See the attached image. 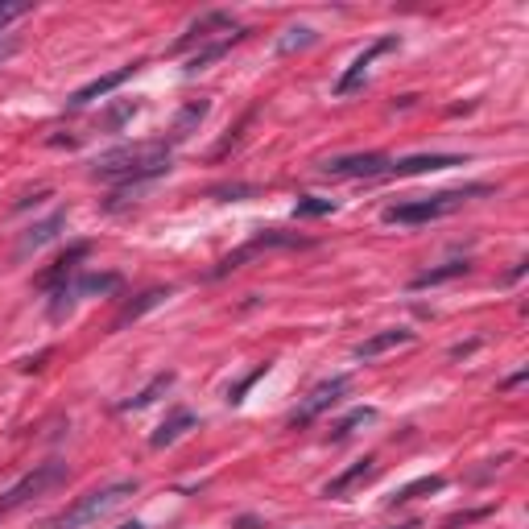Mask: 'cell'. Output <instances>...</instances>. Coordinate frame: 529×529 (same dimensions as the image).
I'll return each instance as SVG.
<instances>
[{"label":"cell","instance_id":"8fae6325","mask_svg":"<svg viewBox=\"0 0 529 529\" xmlns=\"http://www.w3.org/2000/svg\"><path fill=\"white\" fill-rule=\"evenodd\" d=\"M381 472V463H377V455H364L360 463H352L348 472H339L335 480H327V488H323V496L327 501H344V496L352 492V488H360V484H368L372 476Z\"/></svg>","mask_w":529,"mask_h":529},{"label":"cell","instance_id":"f546056e","mask_svg":"<svg viewBox=\"0 0 529 529\" xmlns=\"http://www.w3.org/2000/svg\"><path fill=\"white\" fill-rule=\"evenodd\" d=\"M521 273H525V261H517V265L509 269V277H505V282H517V277H521Z\"/></svg>","mask_w":529,"mask_h":529},{"label":"cell","instance_id":"5b68a950","mask_svg":"<svg viewBox=\"0 0 529 529\" xmlns=\"http://www.w3.org/2000/svg\"><path fill=\"white\" fill-rule=\"evenodd\" d=\"M393 158L385 153H348V158H327L319 162L323 178H389Z\"/></svg>","mask_w":529,"mask_h":529},{"label":"cell","instance_id":"cb8c5ba5","mask_svg":"<svg viewBox=\"0 0 529 529\" xmlns=\"http://www.w3.org/2000/svg\"><path fill=\"white\" fill-rule=\"evenodd\" d=\"M377 418H381V414L372 410V406H364V410H352L344 422H335V430H331V443H344V439H352V434H356L360 426H372Z\"/></svg>","mask_w":529,"mask_h":529},{"label":"cell","instance_id":"484cf974","mask_svg":"<svg viewBox=\"0 0 529 529\" xmlns=\"http://www.w3.org/2000/svg\"><path fill=\"white\" fill-rule=\"evenodd\" d=\"M331 211H335V199H319V195H306L294 203L298 220H319V215H331Z\"/></svg>","mask_w":529,"mask_h":529},{"label":"cell","instance_id":"83f0119b","mask_svg":"<svg viewBox=\"0 0 529 529\" xmlns=\"http://www.w3.org/2000/svg\"><path fill=\"white\" fill-rule=\"evenodd\" d=\"M265 372H269V364H261V368L253 372V377H244V381H240V385H236V389L228 393V401H232V406H240V401H244V389H248V385H253V381H261V377H265Z\"/></svg>","mask_w":529,"mask_h":529},{"label":"cell","instance_id":"5bb4252c","mask_svg":"<svg viewBox=\"0 0 529 529\" xmlns=\"http://www.w3.org/2000/svg\"><path fill=\"white\" fill-rule=\"evenodd\" d=\"M87 253H91V244H71L67 253H62V257L38 277V286H42V290H58L62 282H71V277L79 273V261H87Z\"/></svg>","mask_w":529,"mask_h":529},{"label":"cell","instance_id":"6da1fadb","mask_svg":"<svg viewBox=\"0 0 529 529\" xmlns=\"http://www.w3.org/2000/svg\"><path fill=\"white\" fill-rule=\"evenodd\" d=\"M170 174V141H141V145H120L108 149L91 162L96 182H120V186H141L149 178Z\"/></svg>","mask_w":529,"mask_h":529},{"label":"cell","instance_id":"7a4b0ae2","mask_svg":"<svg viewBox=\"0 0 529 529\" xmlns=\"http://www.w3.org/2000/svg\"><path fill=\"white\" fill-rule=\"evenodd\" d=\"M480 195H492V186H459V191H439V195H422V199H410V203H393L381 211L385 224H401V228H414V224H434V220H447L455 215L468 199H480Z\"/></svg>","mask_w":529,"mask_h":529},{"label":"cell","instance_id":"e0dca14e","mask_svg":"<svg viewBox=\"0 0 529 529\" xmlns=\"http://www.w3.org/2000/svg\"><path fill=\"white\" fill-rule=\"evenodd\" d=\"M195 426H199V418H195L191 410H174L158 430L149 434V447H158V451H162V447H174V443L182 439V434H186V430H195Z\"/></svg>","mask_w":529,"mask_h":529},{"label":"cell","instance_id":"4fadbf2b","mask_svg":"<svg viewBox=\"0 0 529 529\" xmlns=\"http://www.w3.org/2000/svg\"><path fill=\"white\" fill-rule=\"evenodd\" d=\"M463 166V158L455 153H418V158H401L389 166V178H410V174H434V170H451Z\"/></svg>","mask_w":529,"mask_h":529},{"label":"cell","instance_id":"ba28073f","mask_svg":"<svg viewBox=\"0 0 529 529\" xmlns=\"http://www.w3.org/2000/svg\"><path fill=\"white\" fill-rule=\"evenodd\" d=\"M236 21H232V13H203L199 21H191L186 25V34L170 46V54H186V50H195V46H207V42H215V34L220 38H228V34H236Z\"/></svg>","mask_w":529,"mask_h":529},{"label":"cell","instance_id":"4dcf8cb0","mask_svg":"<svg viewBox=\"0 0 529 529\" xmlns=\"http://www.w3.org/2000/svg\"><path fill=\"white\" fill-rule=\"evenodd\" d=\"M253 525H257L253 517H240V521H236V529H253Z\"/></svg>","mask_w":529,"mask_h":529},{"label":"cell","instance_id":"f1b7e54d","mask_svg":"<svg viewBox=\"0 0 529 529\" xmlns=\"http://www.w3.org/2000/svg\"><path fill=\"white\" fill-rule=\"evenodd\" d=\"M29 13V5H0V34H5V29L17 21V17H25Z\"/></svg>","mask_w":529,"mask_h":529},{"label":"cell","instance_id":"52a82bcc","mask_svg":"<svg viewBox=\"0 0 529 529\" xmlns=\"http://www.w3.org/2000/svg\"><path fill=\"white\" fill-rule=\"evenodd\" d=\"M265 248H310V240H306V236H298V232H261L257 240H248L244 248H236V253H228L220 265L211 269V277H228V273H232V269H240L248 257L265 253Z\"/></svg>","mask_w":529,"mask_h":529},{"label":"cell","instance_id":"7c38bea8","mask_svg":"<svg viewBox=\"0 0 529 529\" xmlns=\"http://www.w3.org/2000/svg\"><path fill=\"white\" fill-rule=\"evenodd\" d=\"M137 71H141V67L133 62V67H120V71H112V75H100V79H91V83H83V87L75 91V96H71L67 104H71V108H87V104H96V100L112 96V91H116L120 83H129V79H133Z\"/></svg>","mask_w":529,"mask_h":529},{"label":"cell","instance_id":"9a60e30c","mask_svg":"<svg viewBox=\"0 0 529 529\" xmlns=\"http://www.w3.org/2000/svg\"><path fill=\"white\" fill-rule=\"evenodd\" d=\"M410 339H414L410 327H389V331L368 335L364 344H356L352 356H356V360H377V356H385V352H393V348H401V344H410Z\"/></svg>","mask_w":529,"mask_h":529},{"label":"cell","instance_id":"7402d4cb","mask_svg":"<svg viewBox=\"0 0 529 529\" xmlns=\"http://www.w3.org/2000/svg\"><path fill=\"white\" fill-rule=\"evenodd\" d=\"M211 112V104L207 100H195V104H186L182 112H178V120H174V129H170V145L174 141H186V137H191L195 129H199V124H203V116Z\"/></svg>","mask_w":529,"mask_h":529},{"label":"cell","instance_id":"603a6c76","mask_svg":"<svg viewBox=\"0 0 529 529\" xmlns=\"http://www.w3.org/2000/svg\"><path fill=\"white\" fill-rule=\"evenodd\" d=\"M443 488H447L443 476H422V480H414V484H406V488H397V492L389 496V505H410V501H418V496L443 492Z\"/></svg>","mask_w":529,"mask_h":529},{"label":"cell","instance_id":"d6a6232c","mask_svg":"<svg viewBox=\"0 0 529 529\" xmlns=\"http://www.w3.org/2000/svg\"><path fill=\"white\" fill-rule=\"evenodd\" d=\"M393 529H422L418 521H406V525H393Z\"/></svg>","mask_w":529,"mask_h":529},{"label":"cell","instance_id":"1f68e13d","mask_svg":"<svg viewBox=\"0 0 529 529\" xmlns=\"http://www.w3.org/2000/svg\"><path fill=\"white\" fill-rule=\"evenodd\" d=\"M116 529H145L141 521H124V525H116Z\"/></svg>","mask_w":529,"mask_h":529},{"label":"cell","instance_id":"8992f818","mask_svg":"<svg viewBox=\"0 0 529 529\" xmlns=\"http://www.w3.org/2000/svg\"><path fill=\"white\" fill-rule=\"evenodd\" d=\"M348 389H352V377H331V381L315 385V389H310V393L298 401V410H294L286 422H290V426H310V422H315L319 414H327V410H331L335 401L344 397Z\"/></svg>","mask_w":529,"mask_h":529},{"label":"cell","instance_id":"44dd1931","mask_svg":"<svg viewBox=\"0 0 529 529\" xmlns=\"http://www.w3.org/2000/svg\"><path fill=\"white\" fill-rule=\"evenodd\" d=\"M174 389V372H158V377H153L137 397H129V401H120V410L124 414H137V410H145V406H153V401H158L162 393H170Z\"/></svg>","mask_w":529,"mask_h":529},{"label":"cell","instance_id":"d4e9b609","mask_svg":"<svg viewBox=\"0 0 529 529\" xmlns=\"http://www.w3.org/2000/svg\"><path fill=\"white\" fill-rule=\"evenodd\" d=\"M315 29H310V25H294V29H286V38L282 42H277V50H282V54H294V50H306V46H315Z\"/></svg>","mask_w":529,"mask_h":529},{"label":"cell","instance_id":"30bf717a","mask_svg":"<svg viewBox=\"0 0 529 529\" xmlns=\"http://www.w3.org/2000/svg\"><path fill=\"white\" fill-rule=\"evenodd\" d=\"M389 50H397V38H381V42H372L364 54H356L352 67H348L344 75H339L335 96H352V91H360V87H364V79H368V71H372V62H377L381 54H389Z\"/></svg>","mask_w":529,"mask_h":529},{"label":"cell","instance_id":"2e32d148","mask_svg":"<svg viewBox=\"0 0 529 529\" xmlns=\"http://www.w3.org/2000/svg\"><path fill=\"white\" fill-rule=\"evenodd\" d=\"M248 38V29H236V34H228V38H215V42H207V46H199L191 58H186V75H199V71H207L215 58H224L236 42H244Z\"/></svg>","mask_w":529,"mask_h":529},{"label":"cell","instance_id":"ffe728a7","mask_svg":"<svg viewBox=\"0 0 529 529\" xmlns=\"http://www.w3.org/2000/svg\"><path fill=\"white\" fill-rule=\"evenodd\" d=\"M472 273V261H447V265H434L426 273H418L410 290H430V286H443V282H455V277H468Z\"/></svg>","mask_w":529,"mask_h":529},{"label":"cell","instance_id":"d6986e66","mask_svg":"<svg viewBox=\"0 0 529 529\" xmlns=\"http://www.w3.org/2000/svg\"><path fill=\"white\" fill-rule=\"evenodd\" d=\"M166 298H170V290H162V286H158V290H145V294H137V302H129V306H124L120 315H116L112 331H124V327H129V323H137L141 315H149L153 306H162Z\"/></svg>","mask_w":529,"mask_h":529},{"label":"cell","instance_id":"3957f363","mask_svg":"<svg viewBox=\"0 0 529 529\" xmlns=\"http://www.w3.org/2000/svg\"><path fill=\"white\" fill-rule=\"evenodd\" d=\"M137 480H112V484H104V488H96V492H87V496H79V501L62 513V517H54L50 521V529H83V525H91V521H100L104 513H112L116 505H124L129 496H137Z\"/></svg>","mask_w":529,"mask_h":529},{"label":"cell","instance_id":"277c9868","mask_svg":"<svg viewBox=\"0 0 529 529\" xmlns=\"http://www.w3.org/2000/svg\"><path fill=\"white\" fill-rule=\"evenodd\" d=\"M67 480V463H58V459H50V463H38L34 472H25L5 496H0V517L5 513H13L17 505H25V501H34V496H42L46 488H54V484H62Z\"/></svg>","mask_w":529,"mask_h":529},{"label":"cell","instance_id":"9c48e42d","mask_svg":"<svg viewBox=\"0 0 529 529\" xmlns=\"http://www.w3.org/2000/svg\"><path fill=\"white\" fill-rule=\"evenodd\" d=\"M62 228H67V207H58L54 215L38 220L29 232H21V240H17V248H13V257H17V261H25V257L42 253V248H46L50 240H58V232H62Z\"/></svg>","mask_w":529,"mask_h":529},{"label":"cell","instance_id":"ac0fdd59","mask_svg":"<svg viewBox=\"0 0 529 529\" xmlns=\"http://www.w3.org/2000/svg\"><path fill=\"white\" fill-rule=\"evenodd\" d=\"M71 290L75 298H104V294H116L120 290V273H75L71 277Z\"/></svg>","mask_w":529,"mask_h":529},{"label":"cell","instance_id":"4316f807","mask_svg":"<svg viewBox=\"0 0 529 529\" xmlns=\"http://www.w3.org/2000/svg\"><path fill=\"white\" fill-rule=\"evenodd\" d=\"M261 191L253 182H228V186H215L211 199H220V203H240V199H257Z\"/></svg>","mask_w":529,"mask_h":529}]
</instances>
